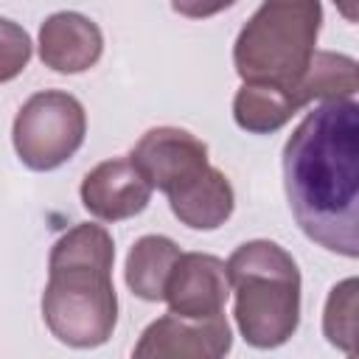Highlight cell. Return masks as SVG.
<instances>
[{
    "label": "cell",
    "instance_id": "cell-1",
    "mask_svg": "<svg viewBox=\"0 0 359 359\" xmlns=\"http://www.w3.org/2000/svg\"><path fill=\"white\" fill-rule=\"evenodd\" d=\"M283 191L297 227L323 250L359 255V104L320 101L283 146Z\"/></svg>",
    "mask_w": 359,
    "mask_h": 359
},
{
    "label": "cell",
    "instance_id": "cell-2",
    "mask_svg": "<svg viewBox=\"0 0 359 359\" xmlns=\"http://www.w3.org/2000/svg\"><path fill=\"white\" fill-rule=\"evenodd\" d=\"M112 261L115 244L101 224L81 222L53 241L42 317L62 345L98 348L112 337L118 323Z\"/></svg>",
    "mask_w": 359,
    "mask_h": 359
},
{
    "label": "cell",
    "instance_id": "cell-3",
    "mask_svg": "<svg viewBox=\"0 0 359 359\" xmlns=\"http://www.w3.org/2000/svg\"><path fill=\"white\" fill-rule=\"evenodd\" d=\"M227 280L236 297L233 314L252 348H278L300 325V269L275 241H244L227 258Z\"/></svg>",
    "mask_w": 359,
    "mask_h": 359
},
{
    "label": "cell",
    "instance_id": "cell-4",
    "mask_svg": "<svg viewBox=\"0 0 359 359\" xmlns=\"http://www.w3.org/2000/svg\"><path fill=\"white\" fill-rule=\"evenodd\" d=\"M320 25V0H264L233 42L236 73L294 90L317 50Z\"/></svg>",
    "mask_w": 359,
    "mask_h": 359
},
{
    "label": "cell",
    "instance_id": "cell-5",
    "mask_svg": "<svg viewBox=\"0 0 359 359\" xmlns=\"http://www.w3.org/2000/svg\"><path fill=\"white\" fill-rule=\"evenodd\" d=\"M84 135L87 112L81 101L65 90L34 93L11 126L14 151L31 171H53L67 163L81 149Z\"/></svg>",
    "mask_w": 359,
    "mask_h": 359
},
{
    "label": "cell",
    "instance_id": "cell-6",
    "mask_svg": "<svg viewBox=\"0 0 359 359\" xmlns=\"http://www.w3.org/2000/svg\"><path fill=\"white\" fill-rule=\"evenodd\" d=\"M129 160L137 165V171L146 177V182L165 196L191 182L196 174H202L208 163V146L180 126H154L149 129L135 149L129 151Z\"/></svg>",
    "mask_w": 359,
    "mask_h": 359
},
{
    "label": "cell",
    "instance_id": "cell-7",
    "mask_svg": "<svg viewBox=\"0 0 359 359\" xmlns=\"http://www.w3.org/2000/svg\"><path fill=\"white\" fill-rule=\"evenodd\" d=\"M233 334L224 320H191L174 311L149 323L135 345V359H219L230 351Z\"/></svg>",
    "mask_w": 359,
    "mask_h": 359
},
{
    "label": "cell",
    "instance_id": "cell-8",
    "mask_svg": "<svg viewBox=\"0 0 359 359\" xmlns=\"http://www.w3.org/2000/svg\"><path fill=\"white\" fill-rule=\"evenodd\" d=\"M230 280L222 258L208 252H180L163 292L168 311L191 320H208L224 314Z\"/></svg>",
    "mask_w": 359,
    "mask_h": 359
},
{
    "label": "cell",
    "instance_id": "cell-9",
    "mask_svg": "<svg viewBox=\"0 0 359 359\" xmlns=\"http://www.w3.org/2000/svg\"><path fill=\"white\" fill-rule=\"evenodd\" d=\"M151 185L129 157H112L90 168L81 180V205L101 222H123L143 213L151 202Z\"/></svg>",
    "mask_w": 359,
    "mask_h": 359
},
{
    "label": "cell",
    "instance_id": "cell-10",
    "mask_svg": "<svg viewBox=\"0 0 359 359\" xmlns=\"http://www.w3.org/2000/svg\"><path fill=\"white\" fill-rule=\"evenodd\" d=\"M104 53L101 28L79 11H56L39 25V59L56 73H84Z\"/></svg>",
    "mask_w": 359,
    "mask_h": 359
},
{
    "label": "cell",
    "instance_id": "cell-11",
    "mask_svg": "<svg viewBox=\"0 0 359 359\" xmlns=\"http://www.w3.org/2000/svg\"><path fill=\"white\" fill-rule=\"evenodd\" d=\"M171 213L191 230H216L222 227L236 208V194L230 180L208 165L202 174H196L191 182L168 194Z\"/></svg>",
    "mask_w": 359,
    "mask_h": 359
},
{
    "label": "cell",
    "instance_id": "cell-12",
    "mask_svg": "<svg viewBox=\"0 0 359 359\" xmlns=\"http://www.w3.org/2000/svg\"><path fill=\"white\" fill-rule=\"evenodd\" d=\"M303 107L294 90L266 84V81H244L233 98V118L244 132L252 135H272L283 129L292 115Z\"/></svg>",
    "mask_w": 359,
    "mask_h": 359
},
{
    "label": "cell",
    "instance_id": "cell-13",
    "mask_svg": "<svg viewBox=\"0 0 359 359\" xmlns=\"http://www.w3.org/2000/svg\"><path fill=\"white\" fill-rule=\"evenodd\" d=\"M180 247L168 238V236H140L129 255H126V286L132 289V294H137L140 300L157 303L163 300L168 275L180 258Z\"/></svg>",
    "mask_w": 359,
    "mask_h": 359
},
{
    "label": "cell",
    "instance_id": "cell-14",
    "mask_svg": "<svg viewBox=\"0 0 359 359\" xmlns=\"http://www.w3.org/2000/svg\"><path fill=\"white\" fill-rule=\"evenodd\" d=\"M359 90V73H356V59L334 50H314L306 73L300 76L294 95L300 107L306 104H320V101H339V98H353Z\"/></svg>",
    "mask_w": 359,
    "mask_h": 359
},
{
    "label": "cell",
    "instance_id": "cell-15",
    "mask_svg": "<svg viewBox=\"0 0 359 359\" xmlns=\"http://www.w3.org/2000/svg\"><path fill=\"white\" fill-rule=\"evenodd\" d=\"M356 289H359L356 278H345L331 289L323 311L325 339L345 353L356 351Z\"/></svg>",
    "mask_w": 359,
    "mask_h": 359
},
{
    "label": "cell",
    "instance_id": "cell-16",
    "mask_svg": "<svg viewBox=\"0 0 359 359\" xmlns=\"http://www.w3.org/2000/svg\"><path fill=\"white\" fill-rule=\"evenodd\" d=\"M31 36L14 20L0 17V84L17 79L31 62Z\"/></svg>",
    "mask_w": 359,
    "mask_h": 359
},
{
    "label": "cell",
    "instance_id": "cell-17",
    "mask_svg": "<svg viewBox=\"0 0 359 359\" xmlns=\"http://www.w3.org/2000/svg\"><path fill=\"white\" fill-rule=\"evenodd\" d=\"M236 0H171V8L188 20H208L224 8H230Z\"/></svg>",
    "mask_w": 359,
    "mask_h": 359
},
{
    "label": "cell",
    "instance_id": "cell-18",
    "mask_svg": "<svg viewBox=\"0 0 359 359\" xmlns=\"http://www.w3.org/2000/svg\"><path fill=\"white\" fill-rule=\"evenodd\" d=\"M334 3H337V8L342 11V17L348 22H356V0H334Z\"/></svg>",
    "mask_w": 359,
    "mask_h": 359
}]
</instances>
